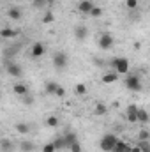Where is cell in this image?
<instances>
[{"label":"cell","instance_id":"cell-14","mask_svg":"<svg viewBox=\"0 0 150 152\" xmlns=\"http://www.w3.org/2000/svg\"><path fill=\"white\" fill-rule=\"evenodd\" d=\"M12 92H14L16 96H20V97H23V96L28 94V87H27L25 83H16V85L12 87Z\"/></svg>","mask_w":150,"mask_h":152},{"label":"cell","instance_id":"cell-25","mask_svg":"<svg viewBox=\"0 0 150 152\" xmlns=\"http://www.w3.org/2000/svg\"><path fill=\"white\" fill-rule=\"evenodd\" d=\"M74 92L78 96H85V94L88 92V90H87V85H85V83H78L74 87Z\"/></svg>","mask_w":150,"mask_h":152},{"label":"cell","instance_id":"cell-5","mask_svg":"<svg viewBox=\"0 0 150 152\" xmlns=\"http://www.w3.org/2000/svg\"><path fill=\"white\" fill-rule=\"evenodd\" d=\"M5 71H7V75L12 76V78H21L23 76V67L20 64L12 62V60H7L5 62Z\"/></svg>","mask_w":150,"mask_h":152},{"label":"cell","instance_id":"cell-21","mask_svg":"<svg viewBox=\"0 0 150 152\" xmlns=\"http://www.w3.org/2000/svg\"><path fill=\"white\" fill-rule=\"evenodd\" d=\"M136 145L140 147L141 152H150V140H138Z\"/></svg>","mask_w":150,"mask_h":152},{"label":"cell","instance_id":"cell-17","mask_svg":"<svg viewBox=\"0 0 150 152\" xmlns=\"http://www.w3.org/2000/svg\"><path fill=\"white\" fill-rule=\"evenodd\" d=\"M14 129H16V133H20V134H28V133H30V126L25 124V122H16V124H14Z\"/></svg>","mask_w":150,"mask_h":152},{"label":"cell","instance_id":"cell-31","mask_svg":"<svg viewBox=\"0 0 150 152\" xmlns=\"http://www.w3.org/2000/svg\"><path fill=\"white\" fill-rule=\"evenodd\" d=\"M41 152H57V151H55L53 143H51V142H48V143H44V145H42V151H41Z\"/></svg>","mask_w":150,"mask_h":152},{"label":"cell","instance_id":"cell-32","mask_svg":"<svg viewBox=\"0 0 150 152\" xmlns=\"http://www.w3.org/2000/svg\"><path fill=\"white\" fill-rule=\"evenodd\" d=\"M53 96H57V97H66V88H64V87H60V85H58V87H57V90H55V94H53Z\"/></svg>","mask_w":150,"mask_h":152},{"label":"cell","instance_id":"cell-33","mask_svg":"<svg viewBox=\"0 0 150 152\" xmlns=\"http://www.w3.org/2000/svg\"><path fill=\"white\" fill-rule=\"evenodd\" d=\"M69 151H71V152H83V149H81V143H79V142L73 143V145L69 147Z\"/></svg>","mask_w":150,"mask_h":152},{"label":"cell","instance_id":"cell-7","mask_svg":"<svg viewBox=\"0 0 150 152\" xmlns=\"http://www.w3.org/2000/svg\"><path fill=\"white\" fill-rule=\"evenodd\" d=\"M138 108H140V106H136L134 103L127 106V110H125V118H127V122H131V124H136V122H138Z\"/></svg>","mask_w":150,"mask_h":152},{"label":"cell","instance_id":"cell-8","mask_svg":"<svg viewBox=\"0 0 150 152\" xmlns=\"http://www.w3.org/2000/svg\"><path fill=\"white\" fill-rule=\"evenodd\" d=\"M30 53H32L34 58H39V57H42V55L46 53V46H44L42 42H34L32 48H30Z\"/></svg>","mask_w":150,"mask_h":152},{"label":"cell","instance_id":"cell-26","mask_svg":"<svg viewBox=\"0 0 150 152\" xmlns=\"http://www.w3.org/2000/svg\"><path fill=\"white\" fill-rule=\"evenodd\" d=\"M53 147H55V151H64V140H62V136H58V138H55L53 142Z\"/></svg>","mask_w":150,"mask_h":152},{"label":"cell","instance_id":"cell-37","mask_svg":"<svg viewBox=\"0 0 150 152\" xmlns=\"http://www.w3.org/2000/svg\"><path fill=\"white\" fill-rule=\"evenodd\" d=\"M53 2H55V0H46V4H53Z\"/></svg>","mask_w":150,"mask_h":152},{"label":"cell","instance_id":"cell-23","mask_svg":"<svg viewBox=\"0 0 150 152\" xmlns=\"http://www.w3.org/2000/svg\"><path fill=\"white\" fill-rule=\"evenodd\" d=\"M58 117H55V115H50V117H46V126L48 127H57L58 126Z\"/></svg>","mask_w":150,"mask_h":152},{"label":"cell","instance_id":"cell-4","mask_svg":"<svg viewBox=\"0 0 150 152\" xmlns=\"http://www.w3.org/2000/svg\"><path fill=\"white\" fill-rule=\"evenodd\" d=\"M117 142H118V138H117L113 133H106V134L101 138L99 147H101V151H103V152H111L113 147L117 145Z\"/></svg>","mask_w":150,"mask_h":152},{"label":"cell","instance_id":"cell-13","mask_svg":"<svg viewBox=\"0 0 150 152\" xmlns=\"http://www.w3.org/2000/svg\"><path fill=\"white\" fill-rule=\"evenodd\" d=\"M92 7H94V2H90V0H81V2L78 4V11L83 12V14H88Z\"/></svg>","mask_w":150,"mask_h":152},{"label":"cell","instance_id":"cell-6","mask_svg":"<svg viewBox=\"0 0 150 152\" xmlns=\"http://www.w3.org/2000/svg\"><path fill=\"white\" fill-rule=\"evenodd\" d=\"M113 44H115V39L110 32H103L99 36V48L101 50H111Z\"/></svg>","mask_w":150,"mask_h":152},{"label":"cell","instance_id":"cell-29","mask_svg":"<svg viewBox=\"0 0 150 152\" xmlns=\"http://www.w3.org/2000/svg\"><path fill=\"white\" fill-rule=\"evenodd\" d=\"M138 140H150V131L149 129H141L140 133H138Z\"/></svg>","mask_w":150,"mask_h":152},{"label":"cell","instance_id":"cell-36","mask_svg":"<svg viewBox=\"0 0 150 152\" xmlns=\"http://www.w3.org/2000/svg\"><path fill=\"white\" fill-rule=\"evenodd\" d=\"M131 152H141V151H140L138 145H131Z\"/></svg>","mask_w":150,"mask_h":152},{"label":"cell","instance_id":"cell-10","mask_svg":"<svg viewBox=\"0 0 150 152\" xmlns=\"http://www.w3.org/2000/svg\"><path fill=\"white\" fill-rule=\"evenodd\" d=\"M7 16H9V20H21V16H23V11L18 7V5H12V7H9V11H7Z\"/></svg>","mask_w":150,"mask_h":152},{"label":"cell","instance_id":"cell-27","mask_svg":"<svg viewBox=\"0 0 150 152\" xmlns=\"http://www.w3.org/2000/svg\"><path fill=\"white\" fill-rule=\"evenodd\" d=\"M57 87H58V83H55V81H48V83H46V92H48V94H55Z\"/></svg>","mask_w":150,"mask_h":152},{"label":"cell","instance_id":"cell-22","mask_svg":"<svg viewBox=\"0 0 150 152\" xmlns=\"http://www.w3.org/2000/svg\"><path fill=\"white\" fill-rule=\"evenodd\" d=\"M20 149L23 152H32L36 149V145H34V142H21L20 143Z\"/></svg>","mask_w":150,"mask_h":152},{"label":"cell","instance_id":"cell-2","mask_svg":"<svg viewBox=\"0 0 150 152\" xmlns=\"http://www.w3.org/2000/svg\"><path fill=\"white\" fill-rule=\"evenodd\" d=\"M124 83H125V88H127V90H131V92H141V90H143V83H141V78L136 75V73H134V75L125 76Z\"/></svg>","mask_w":150,"mask_h":152},{"label":"cell","instance_id":"cell-38","mask_svg":"<svg viewBox=\"0 0 150 152\" xmlns=\"http://www.w3.org/2000/svg\"><path fill=\"white\" fill-rule=\"evenodd\" d=\"M11 152H12V151H11Z\"/></svg>","mask_w":150,"mask_h":152},{"label":"cell","instance_id":"cell-30","mask_svg":"<svg viewBox=\"0 0 150 152\" xmlns=\"http://www.w3.org/2000/svg\"><path fill=\"white\" fill-rule=\"evenodd\" d=\"M53 20H55V14H53L51 11H48V12L42 16V23H51Z\"/></svg>","mask_w":150,"mask_h":152},{"label":"cell","instance_id":"cell-18","mask_svg":"<svg viewBox=\"0 0 150 152\" xmlns=\"http://www.w3.org/2000/svg\"><path fill=\"white\" fill-rule=\"evenodd\" d=\"M106 113H108V104L97 103L95 108H94V115H95V117H103V115H106Z\"/></svg>","mask_w":150,"mask_h":152},{"label":"cell","instance_id":"cell-34","mask_svg":"<svg viewBox=\"0 0 150 152\" xmlns=\"http://www.w3.org/2000/svg\"><path fill=\"white\" fill-rule=\"evenodd\" d=\"M21 101H23V104H27V106H32V103H34V99H32V96H23L21 97Z\"/></svg>","mask_w":150,"mask_h":152},{"label":"cell","instance_id":"cell-24","mask_svg":"<svg viewBox=\"0 0 150 152\" xmlns=\"http://www.w3.org/2000/svg\"><path fill=\"white\" fill-rule=\"evenodd\" d=\"M88 14H90L92 18H101V16H103V9H101L99 5H94V7L90 9V12H88Z\"/></svg>","mask_w":150,"mask_h":152},{"label":"cell","instance_id":"cell-3","mask_svg":"<svg viewBox=\"0 0 150 152\" xmlns=\"http://www.w3.org/2000/svg\"><path fill=\"white\" fill-rule=\"evenodd\" d=\"M111 66L117 75H129V60L125 57H117L111 60Z\"/></svg>","mask_w":150,"mask_h":152},{"label":"cell","instance_id":"cell-35","mask_svg":"<svg viewBox=\"0 0 150 152\" xmlns=\"http://www.w3.org/2000/svg\"><path fill=\"white\" fill-rule=\"evenodd\" d=\"M44 4H46V0H34V7H37V9H41Z\"/></svg>","mask_w":150,"mask_h":152},{"label":"cell","instance_id":"cell-9","mask_svg":"<svg viewBox=\"0 0 150 152\" xmlns=\"http://www.w3.org/2000/svg\"><path fill=\"white\" fill-rule=\"evenodd\" d=\"M62 140H64V149H69L73 143L78 142V136H76V133H73V131H67V133L62 136Z\"/></svg>","mask_w":150,"mask_h":152},{"label":"cell","instance_id":"cell-20","mask_svg":"<svg viewBox=\"0 0 150 152\" xmlns=\"http://www.w3.org/2000/svg\"><path fill=\"white\" fill-rule=\"evenodd\" d=\"M117 80H118V75L115 71H110V73H106L103 76V83H115Z\"/></svg>","mask_w":150,"mask_h":152},{"label":"cell","instance_id":"cell-19","mask_svg":"<svg viewBox=\"0 0 150 152\" xmlns=\"http://www.w3.org/2000/svg\"><path fill=\"white\" fill-rule=\"evenodd\" d=\"M149 112L145 110V108H138V122H141V124H149Z\"/></svg>","mask_w":150,"mask_h":152},{"label":"cell","instance_id":"cell-1","mask_svg":"<svg viewBox=\"0 0 150 152\" xmlns=\"http://www.w3.org/2000/svg\"><path fill=\"white\" fill-rule=\"evenodd\" d=\"M51 64H53V67L57 71H64L69 66V55L66 51H55L53 58H51Z\"/></svg>","mask_w":150,"mask_h":152},{"label":"cell","instance_id":"cell-16","mask_svg":"<svg viewBox=\"0 0 150 152\" xmlns=\"http://www.w3.org/2000/svg\"><path fill=\"white\" fill-rule=\"evenodd\" d=\"M111 152H131V145H129L127 142H122V140H118V142H117V145L113 147Z\"/></svg>","mask_w":150,"mask_h":152},{"label":"cell","instance_id":"cell-28","mask_svg":"<svg viewBox=\"0 0 150 152\" xmlns=\"http://www.w3.org/2000/svg\"><path fill=\"white\" fill-rule=\"evenodd\" d=\"M125 5H127L129 11H136L138 5H140V2H138V0H125Z\"/></svg>","mask_w":150,"mask_h":152},{"label":"cell","instance_id":"cell-11","mask_svg":"<svg viewBox=\"0 0 150 152\" xmlns=\"http://www.w3.org/2000/svg\"><path fill=\"white\" fill-rule=\"evenodd\" d=\"M16 36H18V30H14V28H11V27L0 28V37L2 39H14Z\"/></svg>","mask_w":150,"mask_h":152},{"label":"cell","instance_id":"cell-12","mask_svg":"<svg viewBox=\"0 0 150 152\" xmlns=\"http://www.w3.org/2000/svg\"><path fill=\"white\" fill-rule=\"evenodd\" d=\"M74 36H76V39H79V41L87 39L88 37V28H87L85 25H78L74 28Z\"/></svg>","mask_w":150,"mask_h":152},{"label":"cell","instance_id":"cell-15","mask_svg":"<svg viewBox=\"0 0 150 152\" xmlns=\"http://www.w3.org/2000/svg\"><path fill=\"white\" fill-rule=\"evenodd\" d=\"M14 149V142L9 140V138H2L0 140V151L2 152H11Z\"/></svg>","mask_w":150,"mask_h":152}]
</instances>
